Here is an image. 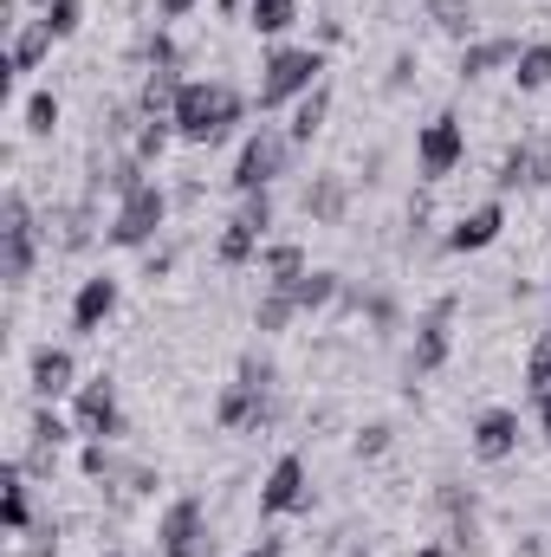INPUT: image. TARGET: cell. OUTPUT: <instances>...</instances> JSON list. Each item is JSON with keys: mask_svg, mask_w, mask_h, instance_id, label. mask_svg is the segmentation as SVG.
Wrapping results in <instances>:
<instances>
[{"mask_svg": "<svg viewBox=\"0 0 551 557\" xmlns=\"http://www.w3.org/2000/svg\"><path fill=\"white\" fill-rule=\"evenodd\" d=\"M241 117H247V98L228 78H182V98H175L169 124H175L182 143H221Z\"/></svg>", "mask_w": 551, "mask_h": 557, "instance_id": "cell-1", "label": "cell"}, {"mask_svg": "<svg viewBox=\"0 0 551 557\" xmlns=\"http://www.w3.org/2000/svg\"><path fill=\"white\" fill-rule=\"evenodd\" d=\"M325 85V46H273L260 59V85H254V104L260 111H292L305 91Z\"/></svg>", "mask_w": 551, "mask_h": 557, "instance_id": "cell-2", "label": "cell"}, {"mask_svg": "<svg viewBox=\"0 0 551 557\" xmlns=\"http://www.w3.org/2000/svg\"><path fill=\"white\" fill-rule=\"evenodd\" d=\"M33 267H39V214L20 188H7V201H0V273L20 292L33 278Z\"/></svg>", "mask_w": 551, "mask_h": 557, "instance_id": "cell-3", "label": "cell"}, {"mask_svg": "<svg viewBox=\"0 0 551 557\" xmlns=\"http://www.w3.org/2000/svg\"><path fill=\"white\" fill-rule=\"evenodd\" d=\"M292 149H298V143L285 137V131L260 124L254 137L241 143V156H234V175H228V182H234L241 195H260V188H273L279 175L292 169Z\"/></svg>", "mask_w": 551, "mask_h": 557, "instance_id": "cell-4", "label": "cell"}, {"mask_svg": "<svg viewBox=\"0 0 551 557\" xmlns=\"http://www.w3.org/2000/svg\"><path fill=\"white\" fill-rule=\"evenodd\" d=\"M162 221H169V195H162V182H143V188H131V195L111 208L105 240H111V247H149V240L162 234Z\"/></svg>", "mask_w": 551, "mask_h": 557, "instance_id": "cell-5", "label": "cell"}, {"mask_svg": "<svg viewBox=\"0 0 551 557\" xmlns=\"http://www.w3.org/2000/svg\"><path fill=\"white\" fill-rule=\"evenodd\" d=\"M461 162H467V124L454 111H434L415 131V169H421V182H448Z\"/></svg>", "mask_w": 551, "mask_h": 557, "instance_id": "cell-6", "label": "cell"}, {"mask_svg": "<svg viewBox=\"0 0 551 557\" xmlns=\"http://www.w3.org/2000/svg\"><path fill=\"white\" fill-rule=\"evenodd\" d=\"M215 525H208V506L201 499H175L162 519H156V557H215Z\"/></svg>", "mask_w": 551, "mask_h": 557, "instance_id": "cell-7", "label": "cell"}, {"mask_svg": "<svg viewBox=\"0 0 551 557\" xmlns=\"http://www.w3.org/2000/svg\"><path fill=\"white\" fill-rule=\"evenodd\" d=\"M267 234H273V195L260 188V195H241V208H234V221L221 227V267H247L254 253H267Z\"/></svg>", "mask_w": 551, "mask_h": 557, "instance_id": "cell-8", "label": "cell"}, {"mask_svg": "<svg viewBox=\"0 0 551 557\" xmlns=\"http://www.w3.org/2000/svg\"><path fill=\"white\" fill-rule=\"evenodd\" d=\"M454 311H461V298H454V292H441V298L421 311L415 344H409V376H434V370L448 363V350H454Z\"/></svg>", "mask_w": 551, "mask_h": 557, "instance_id": "cell-9", "label": "cell"}, {"mask_svg": "<svg viewBox=\"0 0 551 557\" xmlns=\"http://www.w3.org/2000/svg\"><path fill=\"white\" fill-rule=\"evenodd\" d=\"M285 512H311V467L298 454H279L260 480V519H285Z\"/></svg>", "mask_w": 551, "mask_h": 557, "instance_id": "cell-10", "label": "cell"}, {"mask_svg": "<svg viewBox=\"0 0 551 557\" xmlns=\"http://www.w3.org/2000/svg\"><path fill=\"white\" fill-rule=\"evenodd\" d=\"M72 428H78L85 441H118V434H124V409H118V383H111V376H91V383H78Z\"/></svg>", "mask_w": 551, "mask_h": 557, "instance_id": "cell-11", "label": "cell"}, {"mask_svg": "<svg viewBox=\"0 0 551 557\" xmlns=\"http://www.w3.org/2000/svg\"><path fill=\"white\" fill-rule=\"evenodd\" d=\"M500 234H506V208H500V201H480V208H467V214L441 234V247H448V253H487Z\"/></svg>", "mask_w": 551, "mask_h": 557, "instance_id": "cell-12", "label": "cell"}, {"mask_svg": "<svg viewBox=\"0 0 551 557\" xmlns=\"http://www.w3.org/2000/svg\"><path fill=\"white\" fill-rule=\"evenodd\" d=\"M467 447H474V460H487V467L513 460V454H519V409H487V416L467 428Z\"/></svg>", "mask_w": 551, "mask_h": 557, "instance_id": "cell-13", "label": "cell"}, {"mask_svg": "<svg viewBox=\"0 0 551 557\" xmlns=\"http://www.w3.org/2000/svg\"><path fill=\"white\" fill-rule=\"evenodd\" d=\"M111 311H118V278L111 273H91L72 292V331H78V337H98V331L111 324Z\"/></svg>", "mask_w": 551, "mask_h": 557, "instance_id": "cell-14", "label": "cell"}, {"mask_svg": "<svg viewBox=\"0 0 551 557\" xmlns=\"http://www.w3.org/2000/svg\"><path fill=\"white\" fill-rule=\"evenodd\" d=\"M52 46H59V39H52V26H46L39 13H33V20H13V46H7V72H0V78L39 72V65L52 59Z\"/></svg>", "mask_w": 551, "mask_h": 557, "instance_id": "cell-15", "label": "cell"}, {"mask_svg": "<svg viewBox=\"0 0 551 557\" xmlns=\"http://www.w3.org/2000/svg\"><path fill=\"white\" fill-rule=\"evenodd\" d=\"M513 59H519V39L493 33V39H467L454 72H461V85H474V78H487V72H513Z\"/></svg>", "mask_w": 551, "mask_h": 557, "instance_id": "cell-16", "label": "cell"}, {"mask_svg": "<svg viewBox=\"0 0 551 557\" xmlns=\"http://www.w3.org/2000/svg\"><path fill=\"white\" fill-rule=\"evenodd\" d=\"M0 519H7V532H13V539H26V532H33V480H26V467H20V460H7V473H0Z\"/></svg>", "mask_w": 551, "mask_h": 557, "instance_id": "cell-17", "label": "cell"}, {"mask_svg": "<svg viewBox=\"0 0 551 557\" xmlns=\"http://www.w3.org/2000/svg\"><path fill=\"white\" fill-rule=\"evenodd\" d=\"M72 376H78V363H72V350H59V344H46V350H33V396H39V403H59V396L72 389Z\"/></svg>", "mask_w": 551, "mask_h": 557, "instance_id": "cell-18", "label": "cell"}, {"mask_svg": "<svg viewBox=\"0 0 551 557\" xmlns=\"http://www.w3.org/2000/svg\"><path fill=\"white\" fill-rule=\"evenodd\" d=\"M175 98H182V72H175V65H149V72H143V91H137V111L169 124V117H175Z\"/></svg>", "mask_w": 551, "mask_h": 557, "instance_id": "cell-19", "label": "cell"}, {"mask_svg": "<svg viewBox=\"0 0 551 557\" xmlns=\"http://www.w3.org/2000/svg\"><path fill=\"white\" fill-rule=\"evenodd\" d=\"M305 221H325V227H338L344 221V208H351V188H344V175H318L311 188H305Z\"/></svg>", "mask_w": 551, "mask_h": 557, "instance_id": "cell-20", "label": "cell"}, {"mask_svg": "<svg viewBox=\"0 0 551 557\" xmlns=\"http://www.w3.org/2000/svg\"><path fill=\"white\" fill-rule=\"evenodd\" d=\"M325 117H331V85H318V91H305V98L292 104V124H285V137L305 149V143L325 131Z\"/></svg>", "mask_w": 551, "mask_h": 557, "instance_id": "cell-21", "label": "cell"}, {"mask_svg": "<svg viewBox=\"0 0 551 557\" xmlns=\"http://www.w3.org/2000/svg\"><path fill=\"white\" fill-rule=\"evenodd\" d=\"M305 273H311V267H305V247H298V240H273V247L260 253V278H267V285H298Z\"/></svg>", "mask_w": 551, "mask_h": 557, "instance_id": "cell-22", "label": "cell"}, {"mask_svg": "<svg viewBox=\"0 0 551 557\" xmlns=\"http://www.w3.org/2000/svg\"><path fill=\"white\" fill-rule=\"evenodd\" d=\"M292 318H298V298H292L285 285H267V292H260V305H254V331H260V337H279Z\"/></svg>", "mask_w": 551, "mask_h": 557, "instance_id": "cell-23", "label": "cell"}, {"mask_svg": "<svg viewBox=\"0 0 551 557\" xmlns=\"http://www.w3.org/2000/svg\"><path fill=\"white\" fill-rule=\"evenodd\" d=\"M493 188H539V149H532V143H513V149L500 156Z\"/></svg>", "mask_w": 551, "mask_h": 557, "instance_id": "cell-24", "label": "cell"}, {"mask_svg": "<svg viewBox=\"0 0 551 557\" xmlns=\"http://www.w3.org/2000/svg\"><path fill=\"white\" fill-rule=\"evenodd\" d=\"M247 26H254L260 39L292 33V26H298V0H247Z\"/></svg>", "mask_w": 551, "mask_h": 557, "instance_id": "cell-25", "label": "cell"}, {"mask_svg": "<svg viewBox=\"0 0 551 557\" xmlns=\"http://www.w3.org/2000/svg\"><path fill=\"white\" fill-rule=\"evenodd\" d=\"M513 85H519V91H551V46L546 39L519 46V59H513Z\"/></svg>", "mask_w": 551, "mask_h": 557, "instance_id": "cell-26", "label": "cell"}, {"mask_svg": "<svg viewBox=\"0 0 551 557\" xmlns=\"http://www.w3.org/2000/svg\"><path fill=\"white\" fill-rule=\"evenodd\" d=\"M292 298H298V311H325V305H338L344 298V278L338 273H305L298 285H285Z\"/></svg>", "mask_w": 551, "mask_h": 557, "instance_id": "cell-27", "label": "cell"}, {"mask_svg": "<svg viewBox=\"0 0 551 557\" xmlns=\"http://www.w3.org/2000/svg\"><path fill=\"white\" fill-rule=\"evenodd\" d=\"M169 143H175V124H162V117H143L137 137H131V156L149 169V162H162V156H169Z\"/></svg>", "mask_w": 551, "mask_h": 557, "instance_id": "cell-28", "label": "cell"}, {"mask_svg": "<svg viewBox=\"0 0 551 557\" xmlns=\"http://www.w3.org/2000/svg\"><path fill=\"white\" fill-rule=\"evenodd\" d=\"M46 221H59V247H65V253H78V247L91 240V195H85L78 208H59V214H46Z\"/></svg>", "mask_w": 551, "mask_h": 557, "instance_id": "cell-29", "label": "cell"}, {"mask_svg": "<svg viewBox=\"0 0 551 557\" xmlns=\"http://www.w3.org/2000/svg\"><path fill=\"white\" fill-rule=\"evenodd\" d=\"M428 13H434V26H441V33H454L461 46L474 39V0H428Z\"/></svg>", "mask_w": 551, "mask_h": 557, "instance_id": "cell-30", "label": "cell"}, {"mask_svg": "<svg viewBox=\"0 0 551 557\" xmlns=\"http://www.w3.org/2000/svg\"><path fill=\"white\" fill-rule=\"evenodd\" d=\"M526 389H532V396L551 389V324H539V337H532V350H526Z\"/></svg>", "mask_w": 551, "mask_h": 557, "instance_id": "cell-31", "label": "cell"}, {"mask_svg": "<svg viewBox=\"0 0 551 557\" xmlns=\"http://www.w3.org/2000/svg\"><path fill=\"white\" fill-rule=\"evenodd\" d=\"M39 20L52 26V39H72V33L85 26V0H46V7H39Z\"/></svg>", "mask_w": 551, "mask_h": 557, "instance_id": "cell-32", "label": "cell"}, {"mask_svg": "<svg viewBox=\"0 0 551 557\" xmlns=\"http://www.w3.org/2000/svg\"><path fill=\"white\" fill-rule=\"evenodd\" d=\"M59 131V98L52 91H33L26 98V137H52Z\"/></svg>", "mask_w": 551, "mask_h": 557, "instance_id": "cell-33", "label": "cell"}, {"mask_svg": "<svg viewBox=\"0 0 551 557\" xmlns=\"http://www.w3.org/2000/svg\"><path fill=\"white\" fill-rule=\"evenodd\" d=\"M390 441H396V428L390 421H370V428H357V460H377V454H390Z\"/></svg>", "mask_w": 551, "mask_h": 557, "instance_id": "cell-34", "label": "cell"}, {"mask_svg": "<svg viewBox=\"0 0 551 557\" xmlns=\"http://www.w3.org/2000/svg\"><path fill=\"white\" fill-rule=\"evenodd\" d=\"M65 441V421L52 416V403H39L33 409V447H59Z\"/></svg>", "mask_w": 551, "mask_h": 557, "instance_id": "cell-35", "label": "cell"}, {"mask_svg": "<svg viewBox=\"0 0 551 557\" xmlns=\"http://www.w3.org/2000/svg\"><path fill=\"white\" fill-rule=\"evenodd\" d=\"M415 85V52H396V65H390V91H409Z\"/></svg>", "mask_w": 551, "mask_h": 557, "instance_id": "cell-36", "label": "cell"}, {"mask_svg": "<svg viewBox=\"0 0 551 557\" xmlns=\"http://www.w3.org/2000/svg\"><path fill=\"white\" fill-rule=\"evenodd\" d=\"M195 7H201V0H156V13H162V20H188Z\"/></svg>", "mask_w": 551, "mask_h": 557, "instance_id": "cell-37", "label": "cell"}, {"mask_svg": "<svg viewBox=\"0 0 551 557\" xmlns=\"http://www.w3.org/2000/svg\"><path fill=\"white\" fill-rule=\"evenodd\" d=\"M247 557H285V539H279V532H267V539H260Z\"/></svg>", "mask_w": 551, "mask_h": 557, "instance_id": "cell-38", "label": "cell"}, {"mask_svg": "<svg viewBox=\"0 0 551 557\" xmlns=\"http://www.w3.org/2000/svg\"><path fill=\"white\" fill-rule=\"evenodd\" d=\"M208 7H215L221 20H247V0H208Z\"/></svg>", "mask_w": 551, "mask_h": 557, "instance_id": "cell-39", "label": "cell"}, {"mask_svg": "<svg viewBox=\"0 0 551 557\" xmlns=\"http://www.w3.org/2000/svg\"><path fill=\"white\" fill-rule=\"evenodd\" d=\"M539 428H546V441H551V389H539Z\"/></svg>", "mask_w": 551, "mask_h": 557, "instance_id": "cell-40", "label": "cell"}, {"mask_svg": "<svg viewBox=\"0 0 551 557\" xmlns=\"http://www.w3.org/2000/svg\"><path fill=\"white\" fill-rule=\"evenodd\" d=\"M539 188H551V149H539Z\"/></svg>", "mask_w": 551, "mask_h": 557, "instance_id": "cell-41", "label": "cell"}, {"mask_svg": "<svg viewBox=\"0 0 551 557\" xmlns=\"http://www.w3.org/2000/svg\"><path fill=\"white\" fill-rule=\"evenodd\" d=\"M415 557H454V552H448V545H421Z\"/></svg>", "mask_w": 551, "mask_h": 557, "instance_id": "cell-42", "label": "cell"}, {"mask_svg": "<svg viewBox=\"0 0 551 557\" xmlns=\"http://www.w3.org/2000/svg\"><path fill=\"white\" fill-rule=\"evenodd\" d=\"M98 557H124V552H98Z\"/></svg>", "mask_w": 551, "mask_h": 557, "instance_id": "cell-43", "label": "cell"}, {"mask_svg": "<svg viewBox=\"0 0 551 557\" xmlns=\"http://www.w3.org/2000/svg\"><path fill=\"white\" fill-rule=\"evenodd\" d=\"M351 557H370V552H351Z\"/></svg>", "mask_w": 551, "mask_h": 557, "instance_id": "cell-44", "label": "cell"}]
</instances>
